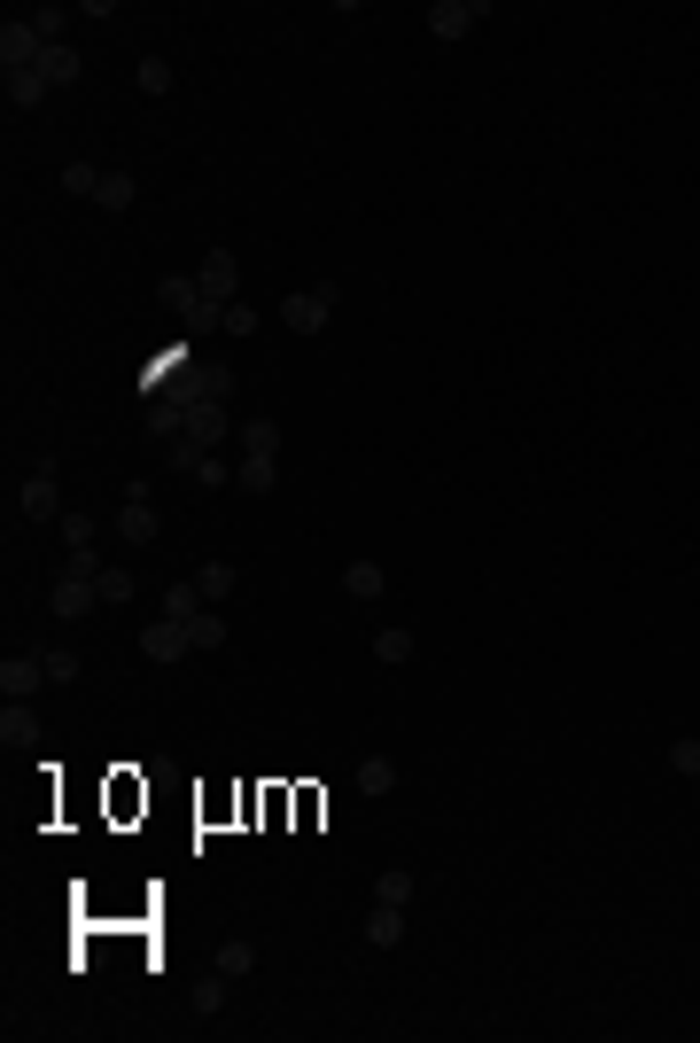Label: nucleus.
Returning a JSON list of instances; mask_svg holds the SVG:
<instances>
[{
    "instance_id": "obj_8",
    "label": "nucleus",
    "mask_w": 700,
    "mask_h": 1043,
    "mask_svg": "<svg viewBox=\"0 0 700 1043\" xmlns=\"http://www.w3.org/2000/svg\"><path fill=\"white\" fill-rule=\"evenodd\" d=\"M188 437H195L203 452H218V445L234 437V420H226V405H203V397H195V405H188Z\"/></svg>"
},
{
    "instance_id": "obj_27",
    "label": "nucleus",
    "mask_w": 700,
    "mask_h": 1043,
    "mask_svg": "<svg viewBox=\"0 0 700 1043\" xmlns=\"http://www.w3.org/2000/svg\"><path fill=\"white\" fill-rule=\"evenodd\" d=\"M140 94H148V102H156V94H171V63H163V55H148V63H140Z\"/></svg>"
},
{
    "instance_id": "obj_25",
    "label": "nucleus",
    "mask_w": 700,
    "mask_h": 1043,
    "mask_svg": "<svg viewBox=\"0 0 700 1043\" xmlns=\"http://www.w3.org/2000/svg\"><path fill=\"white\" fill-rule=\"evenodd\" d=\"M188 639H195V647H226V624H218V607H203V616H188Z\"/></svg>"
},
{
    "instance_id": "obj_23",
    "label": "nucleus",
    "mask_w": 700,
    "mask_h": 1043,
    "mask_svg": "<svg viewBox=\"0 0 700 1043\" xmlns=\"http://www.w3.org/2000/svg\"><path fill=\"white\" fill-rule=\"evenodd\" d=\"M195 584H203V599L218 607V599L234 592V561H203V576H195Z\"/></svg>"
},
{
    "instance_id": "obj_29",
    "label": "nucleus",
    "mask_w": 700,
    "mask_h": 1043,
    "mask_svg": "<svg viewBox=\"0 0 700 1043\" xmlns=\"http://www.w3.org/2000/svg\"><path fill=\"white\" fill-rule=\"evenodd\" d=\"M374 896H382V904H413V873H397V864H389V873L374 881Z\"/></svg>"
},
{
    "instance_id": "obj_28",
    "label": "nucleus",
    "mask_w": 700,
    "mask_h": 1043,
    "mask_svg": "<svg viewBox=\"0 0 700 1043\" xmlns=\"http://www.w3.org/2000/svg\"><path fill=\"white\" fill-rule=\"evenodd\" d=\"M63 546H70V553L94 546V514H63Z\"/></svg>"
},
{
    "instance_id": "obj_15",
    "label": "nucleus",
    "mask_w": 700,
    "mask_h": 1043,
    "mask_svg": "<svg viewBox=\"0 0 700 1043\" xmlns=\"http://www.w3.org/2000/svg\"><path fill=\"white\" fill-rule=\"evenodd\" d=\"M342 592H350V599H382V592H389V576H382L374 561H350V569H342Z\"/></svg>"
},
{
    "instance_id": "obj_31",
    "label": "nucleus",
    "mask_w": 700,
    "mask_h": 1043,
    "mask_svg": "<svg viewBox=\"0 0 700 1043\" xmlns=\"http://www.w3.org/2000/svg\"><path fill=\"white\" fill-rule=\"evenodd\" d=\"M669 771H685V778H700V740L685 732V740H669Z\"/></svg>"
},
{
    "instance_id": "obj_12",
    "label": "nucleus",
    "mask_w": 700,
    "mask_h": 1043,
    "mask_svg": "<svg viewBox=\"0 0 700 1043\" xmlns=\"http://www.w3.org/2000/svg\"><path fill=\"white\" fill-rule=\"evenodd\" d=\"M366 942H374V950H397V942H405V904H374V911H366Z\"/></svg>"
},
{
    "instance_id": "obj_22",
    "label": "nucleus",
    "mask_w": 700,
    "mask_h": 1043,
    "mask_svg": "<svg viewBox=\"0 0 700 1043\" xmlns=\"http://www.w3.org/2000/svg\"><path fill=\"white\" fill-rule=\"evenodd\" d=\"M389 787H397L389 755H366V763H359V795H389Z\"/></svg>"
},
{
    "instance_id": "obj_24",
    "label": "nucleus",
    "mask_w": 700,
    "mask_h": 1043,
    "mask_svg": "<svg viewBox=\"0 0 700 1043\" xmlns=\"http://www.w3.org/2000/svg\"><path fill=\"white\" fill-rule=\"evenodd\" d=\"M102 211H125L133 203V171H102V195H94Z\"/></svg>"
},
{
    "instance_id": "obj_5",
    "label": "nucleus",
    "mask_w": 700,
    "mask_h": 1043,
    "mask_svg": "<svg viewBox=\"0 0 700 1043\" xmlns=\"http://www.w3.org/2000/svg\"><path fill=\"white\" fill-rule=\"evenodd\" d=\"M16 506H24L32 522H55V514H63V491H55V468H32V475H24V491H16Z\"/></svg>"
},
{
    "instance_id": "obj_2",
    "label": "nucleus",
    "mask_w": 700,
    "mask_h": 1043,
    "mask_svg": "<svg viewBox=\"0 0 700 1043\" xmlns=\"http://www.w3.org/2000/svg\"><path fill=\"white\" fill-rule=\"evenodd\" d=\"M156 498H148V483H125V506H117V538L125 546H156Z\"/></svg>"
},
{
    "instance_id": "obj_6",
    "label": "nucleus",
    "mask_w": 700,
    "mask_h": 1043,
    "mask_svg": "<svg viewBox=\"0 0 700 1043\" xmlns=\"http://www.w3.org/2000/svg\"><path fill=\"white\" fill-rule=\"evenodd\" d=\"M188 647H195V639H188V624H171V616H156V624L140 631V654H148V662H180Z\"/></svg>"
},
{
    "instance_id": "obj_1",
    "label": "nucleus",
    "mask_w": 700,
    "mask_h": 1043,
    "mask_svg": "<svg viewBox=\"0 0 700 1043\" xmlns=\"http://www.w3.org/2000/svg\"><path fill=\"white\" fill-rule=\"evenodd\" d=\"M335 304H342V289L319 281V289H296V296L281 304V319H289V335H319V327L335 319Z\"/></svg>"
},
{
    "instance_id": "obj_18",
    "label": "nucleus",
    "mask_w": 700,
    "mask_h": 1043,
    "mask_svg": "<svg viewBox=\"0 0 700 1043\" xmlns=\"http://www.w3.org/2000/svg\"><path fill=\"white\" fill-rule=\"evenodd\" d=\"M234 483H241V491H257V498H266V491L281 483V460H241V468H234Z\"/></svg>"
},
{
    "instance_id": "obj_21",
    "label": "nucleus",
    "mask_w": 700,
    "mask_h": 1043,
    "mask_svg": "<svg viewBox=\"0 0 700 1043\" xmlns=\"http://www.w3.org/2000/svg\"><path fill=\"white\" fill-rule=\"evenodd\" d=\"M374 662H382V670L413 662V631H374Z\"/></svg>"
},
{
    "instance_id": "obj_26",
    "label": "nucleus",
    "mask_w": 700,
    "mask_h": 1043,
    "mask_svg": "<svg viewBox=\"0 0 700 1043\" xmlns=\"http://www.w3.org/2000/svg\"><path fill=\"white\" fill-rule=\"evenodd\" d=\"M249 966H257V950H249V942H226V950H218V974H226V982H241Z\"/></svg>"
},
{
    "instance_id": "obj_11",
    "label": "nucleus",
    "mask_w": 700,
    "mask_h": 1043,
    "mask_svg": "<svg viewBox=\"0 0 700 1043\" xmlns=\"http://www.w3.org/2000/svg\"><path fill=\"white\" fill-rule=\"evenodd\" d=\"M195 397H203V405H226V397H234V367L203 359V367H195V390H188V405H195Z\"/></svg>"
},
{
    "instance_id": "obj_13",
    "label": "nucleus",
    "mask_w": 700,
    "mask_h": 1043,
    "mask_svg": "<svg viewBox=\"0 0 700 1043\" xmlns=\"http://www.w3.org/2000/svg\"><path fill=\"white\" fill-rule=\"evenodd\" d=\"M156 296H163V312H180V319H195V312H203V289H195L188 273H163V281H156Z\"/></svg>"
},
{
    "instance_id": "obj_32",
    "label": "nucleus",
    "mask_w": 700,
    "mask_h": 1043,
    "mask_svg": "<svg viewBox=\"0 0 700 1043\" xmlns=\"http://www.w3.org/2000/svg\"><path fill=\"white\" fill-rule=\"evenodd\" d=\"M39 662H47V685H70V677H78V654H63V647L39 654Z\"/></svg>"
},
{
    "instance_id": "obj_10",
    "label": "nucleus",
    "mask_w": 700,
    "mask_h": 1043,
    "mask_svg": "<svg viewBox=\"0 0 700 1043\" xmlns=\"http://www.w3.org/2000/svg\"><path fill=\"white\" fill-rule=\"evenodd\" d=\"M148 428L171 445V437H188V397L180 390H163V397H148Z\"/></svg>"
},
{
    "instance_id": "obj_16",
    "label": "nucleus",
    "mask_w": 700,
    "mask_h": 1043,
    "mask_svg": "<svg viewBox=\"0 0 700 1043\" xmlns=\"http://www.w3.org/2000/svg\"><path fill=\"white\" fill-rule=\"evenodd\" d=\"M47 94H55V86H47L39 70H9V102H16V110H39Z\"/></svg>"
},
{
    "instance_id": "obj_9",
    "label": "nucleus",
    "mask_w": 700,
    "mask_h": 1043,
    "mask_svg": "<svg viewBox=\"0 0 700 1043\" xmlns=\"http://www.w3.org/2000/svg\"><path fill=\"white\" fill-rule=\"evenodd\" d=\"M234 281H241V266H234V249H211V257H203V281H195V289H203L211 304H234Z\"/></svg>"
},
{
    "instance_id": "obj_17",
    "label": "nucleus",
    "mask_w": 700,
    "mask_h": 1043,
    "mask_svg": "<svg viewBox=\"0 0 700 1043\" xmlns=\"http://www.w3.org/2000/svg\"><path fill=\"white\" fill-rule=\"evenodd\" d=\"M241 452H249V460H281V428H273V420H249V428H241Z\"/></svg>"
},
{
    "instance_id": "obj_33",
    "label": "nucleus",
    "mask_w": 700,
    "mask_h": 1043,
    "mask_svg": "<svg viewBox=\"0 0 700 1043\" xmlns=\"http://www.w3.org/2000/svg\"><path fill=\"white\" fill-rule=\"evenodd\" d=\"M32 24H39V40H47V47H63V24H70V16H63V9H39Z\"/></svg>"
},
{
    "instance_id": "obj_30",
    "label": "nucleus",
    "mask_w": 700,
    "mask_h": 1043,
    "mask_svg": "<svg viewBox=\"0 0 700 1043\" xmlns=\"http://www.w3.org/2000/svg\"><path fill=\"white\" fill-rule=\"evenodd\" d=\"M133 599V569H102V607H125Z\"/></svg>"
},
{
    "instance_id": "obj_14",
    "label": "nucleus",
    "mask_w": 700,
    "mask_h": 1043,
    "mask_svg": "<svg viewBox=\"0 0 700 1043\" xmlns=\"http://www.w3.org/2000/svg\"><path fill=\"white\" fill-rule=\"evenodd\" d=\"M203 607H211V599H203V584H195V576H188V584H163V616H171V624L203 616Z\"/></svg>"
},
{
    "instance_id": "obj_19",
    "label": "nucleus",
    "mask_w": 700,
    "mask_h": 1043,
    "mask_svg": "<svg viewBox=\"0 0 700 1043\" xmlns=\"http://www.w3.org/2000/svg\"><path fill=\"white\" fill-rule=\"evenodd\" d=\"M63 188H70L78 203H94V195H102V171H94V164L78 156V164H63Z\"/></svg>"
},
{
    "instance_id": "obj_34",
    "label": "nucleus",
    "mask_w": 700,
    "mask_h": 1043,
    "mask_svg": "<svg viewBox=\"0 0 700 1043\" xmlns=\"http://www.w3.org/2000/svg\"><path fill=\"white\" fill-rule=\"evenodd\" d=\"M226 335H257V312H249V304H226Z\"/></svg>"
},
{
    "instance_id": "obj_3",
    "label": "nucleus",
    "mask_w": 700,
    "mask_h": 1043,
    "mask_svg": "<svg viewBox=\"0 0 700 1043\" xmlns=\"http://www.w3.org/2000/svg\"><path fill=\"white\" fill-rule=\"evenodd\" d=\"M39 55H47V40H39V24L24 16H9V24H0V63H9V70H39Z\"/></svg>"
},
{
    "instance_id": "obj_35",
    "label": "nucleus",
    "mask_w": 700,
    "mask_h": 1043,
    "mask_svg": "<svg viewBox=\"0 0 700 1043\" xmlns=\"http://www.w3.org/2000/svg\"><path fill=\"white\" fill-rule=\"evenodd\" d=\"M195 1005H203V1012H218V1005H226V974H218V982H195Z\"/></svg>"
},
{
    "instance_id": "obj_20",
    "label": "nucleus",
    "mask_w": 700,
    "mask_h": 1043,
    "mask_svg": "<svg viewBox=\"0 0 700 1043\" xmlns=\"http://www.w3.org/2000/svg\"><path fill=\"white\" fill-rule=\"evenodd\" d=\"M39 78H47V86H70V78H78V47H47V55H39Z\"/></svg>"
},
{
    "instance_id": "obj_7",
    "label": "nucleus",
    "mask_w": 700,
    "mask_h": 1043,
    "mask_svg": "<svg viewBox=\"0 0 700 1043\" xmlns=\"http://www.w3.org/2000/svg\"><path fill=\"white\" fill-rule=\"evenodd\" d=\"M39 685H47V662H32V654H9V662H0V693H9V702H32Z\"/></svg>"
},
{
    "instance_id": "obj_4",
    "label": "nucleus",
    "mask_w": 700,
    "mask_h": 1043,
    "mask_svg": "<svg viewBox=\"0 0 700 1043\" xmlns=\"http://www.w3.org/2000/svg\"><path fill=\"white\" fill-rule=\"evenodd\" d=\"M483 24V0H436V9H428V32L436 40H467Z\"/></svg>"
}]
</instances>
